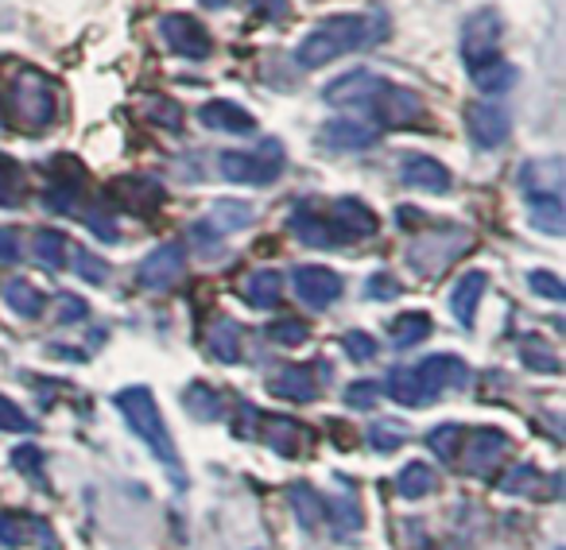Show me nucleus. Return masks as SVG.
I'll return each instance as SVG.
<instances>
[{"mask_svg":"<svg viewBox=\"0 0 566 550\" xmlns=\"http://www.w3.org/2000/svg\"><path fill=\"white\" fill-rule=\"evenodd\" d=\"M249 221H252V205L237 202V198H226V202H218L210 210L206 225H210L213 233H241V229H249Z\"/></svg>","mask_w":566,"mask_h":550,"instance_id":"obj_32","label":"nucleus"},{"mask_svg":"<svg viewBox=\"0 0 566 550\" xmlns=\"http://www.w3.org/2000/svg\"><path fill=\"white\" fill-rule=\"evenodd\" d=\"M218 171L237 187H268L283 174V148L280 140H264L252 151H221Z\"/></svg>","mask_w":566,"mask_h":550,"instance_id":"obj_4","label":"nucleus"},{"mask_svg":"<svg viewBox=\"0 0 566 550\" xmlns=\"http://www.w3.org/2000/svg\"><path fill=\"white\" fill-rule=\"evenodd\" d=\"M400 292L403 287L396 284V275H388V272H377L369 279V287H365V295H369V299H400Z\"/></svg>","mask_w":566,"mask_h":550,"instance_id":"obj_51","label":"nucleus"},{"mask_svg":"<svg viewBox=\"0 0 566 550\" xmlns=\"http://www.w3.org/2000/svg\"><path fill=\"white\" fill-rule=\"evenodd\" d=\"M206 346H210V357L221 364H237L241 361V326L233 318H218L206 334Z\"/></svg>","mask_w":566,"mask_h":550,"instance_id":"obj_26","label":"nucleus"},{"mask_svg":"<svg viewBox=\"0 0 566 550\" xmlns=\"http://www.w3.org/2000/svg\"><path fill=\"white\" fill-rule=\"evenodd\" d=\"M380 78L369 71H349L342 74V78H334L331 86L323 89V102L326 105H346V109H365L369 105V97L377 94Z\"/></svg>","mask_w":566,"mask_h":550,"instance_id":"obj_13","label":"nucleus"},{"mask_svg":"<svg viewBox=\"0 0 566 550\" xmlns=\"http://www.w3.org/2000/svg\"><path fill=\"white\" fill-rule=\"evenodd\" d=\"M12 465H17V469L24 473V477L40 480L43 477V454H40V446H32V442L17 446V449H12Z\"/></svg>","mask_w":566,"mask_h":550,"instance_id":"obj_48","label":"nucleus"},{"mask_svg":"<svg viewBox=\"0 0 566 550\" xmlns=\"http://www.w3.org/2000/svg\"><path fill=\"white\" fill-rule=\"evenodd\" d=\"M292 292L307 303L311 310H326L342 299V275L334 267H323V264H300L292 272Z\"/></svg>","mask_w":566,"mask_h":550,"instance_id":"obj_8","label":"nucleus"},{"mask_svg":"<svg viewBox=\"0 0 566 550\" xmlns=\"http://www.w3.org/2000/svg\"><path fill=\"white\" fill-rule=\"evenodd\" d=\"M462 446H465V473H473V477H493L504 465V457L512 454L509 434L496 431V426L473 431L470 438H462Z\"/></svg>","mask_w":566,"mask_h":550,"instance_id":"obj_9","label":"nucleus"},{"mask_svg":"<svg viewBox=\"0 0 566 550\" xmlns=\"http://www.w3.org/2000/svg\"><path fill=\"white\" fill-rule=\"evenodd\" d=\"M86 225H90V233L105 236V241H117V229H113V225H109V218H102V213L90 210V213H86Z\"/></svg>","mask_w":566,"mask_h":550,"instance_id":"obj_56","label":"nucleus"},{"mask_svg":"<svg viewBox=\"0 0 566 550\" xmlns=\"http://www.w3.org/2000/svg\"><path fill=\"white\" fill-rule=\"evenodd\" d=\"M501 32H504V24H501V17H496V9H481L465 20L462 55H465V63H470V71L501 55Z\"/></svg>","mask_w":566,"mask_h":550,"instance_id":"obj_7","label":"nucleus"},{"mask_svg":"<svg viewBox=\"0 0 566 550\" xmlns=\"http://www.w3.org/2000/svg\"><path fill=\"white\" fill-rule=\"evenodd\" d=\"M520 357H524V364H527V369H535V372H558V369H563V364H558V353L543 338H524V341H520Z\"/></svg>","mask_w":566,"mask_h":550,"instance_id":"obj_40","label":"nucleus"},{"mask_svg":"<svg viewBox=\"0 0 566 550\" xmlns=\"http://www.w3.org/2000/svg\"><path fill=\"white\" fill-rule=\"evenodd\" d=\"M113 194H117V202L133 213H151V210L164 205V187L151 182V179H140V174H136V179L113 182Z\"/></svg>","mask_w":566,"mask_h":550,"instance_id":"obj_21","label":"nucleus"},{"mask_svg":"<svg viewBox=\"0 0 566 550\" xmlns=\"http://www.w3.org/2000/svg\"><path fill=\"white\" fill-rule=\"evenodd\" d=\"M427 334H431V318H427L423 310H411V315L392 318V326H388V341H392L396 349L419 346V341H423Z\"/></svg>","mask_w":566,"mask_h":550,"instance_id":"obj_33","label":"nucleus"},{"mask_svg":"<svg viewBox=\"0 0 566 550\" xmlns=\"http://www.w3.org/2000/svg\"><path fill=\"white\" fill-rule=\"evenodd\" d=\"M159 35H164L167 47L182 59H206L213 51V40H210V32H206V24H198L187 12H171V17L159 20Z\"/></svg>","mask_w":566,"mask_h":550,"instance_id":"obj_10","label":"nucleus"},{"mask_svg":"<svg viewBox=\"0 0 566 550\" xmlns=\"http://www.w3.org/2000/svg\"><path fill=\"white\" fill-rule=\"evenodd\" d=\"M198 120H202L210 133H229V136H252L256 133V117L249 109H241L237 102H206L198 109Z\"/></svg>","mask_w":566,"mask_h":550,"instance_id":"obj_16","label":"nucleus"},{"mask_svg":"<svg viewBox=\"0 0 566 550\" xmlns=\"http://www.w3.org/2000/svg\"><path fill=\"white\" fill-rule=\"evenodd\" d=\"M566 213H563V202L558 194H547V198H532V225L547 236H563L566 233Z\"/></svg>","mask_w":566,"mask_h":550,"instance_id":"obj_36","label":"nucleus"},{"mask_svg":"<svg viewBox=\"0 0 566 550\" xmlns=\"http://www.w3.org/2000/svg\"><path fill=\"white\" fill-rule=\"evenodd\" d=\"M520 187H524L527 198H547V194H558L563 190V163L555 156L547 159H535L520 171Z\"/></svg>","mask_w":566,"mask_h":550,"instance_id":"obj_23","label":"nucleus"},{"mask_svg":"<svg viewBox=\"0 0 566 550\" xmlns=\"http://www.w3.org/2000/svg\"><path fill=\"white\" fill-rule=\"evenodd\" d=\"M241 295H244V303H249V307L272 310L275 303H280V295H283V275L272 272V267H260V272H252L249 279H244Z\"/></svg>","mask_w":566,"mask_h":550,"instance_id":"obj_24","label":"nucleus"},{"mask_svg":"<svg viewBox=\"0 0 566 550\" xmlns=\"http://www.w3.org/2000/svg\"><path fill=\"white\" fill-rule=\"evenodd\" d=\"M148 117L156 120V125H164L167 133H182V109L171 102V97H164V102H148Z\"/></svg>","mask_w":566,"mask_h":550,"instance_id":"obj_49","label":"nucleus"},{"mask_svg":"<svg viewBox=\"0 0 566 550\" xmlns=\"http://www.w3.org/2000/svg\"><path fill=\"white\" fill-rule=\"evenodd\" d=\"M331 225H334V233L342 236V244H346V241H365V236H373L380 229V221H377V213L365 202H357V198H334Z\"/></svg>","mask_w":566,"mask_h":550,"instance_id":"obj_12","label":"nucleus"},{"mask_svg":"<svg viewBox=\"0 0 566 550\" xmlns=\"http://www.w3.org/2000/svg\"><path fill=\"white\" fill-rule=\"evenodd\" d=\"M90 315L86 299H78V295H59V322H82V318Z\"/></svg>","mask_w":566,"mask_h":550,"instance_id":"obj_52","label":"nucleus"},{"mask_svg":"<svg viewBox=\"0 0 566 550\" xmlns=\"http://www.w3.org/2000/svg\"><path fill=\"white\" fill-rule=\"evenodd\" d=\"M465 120H470V136L478 148H501L509 140V113L496 109V105H470L465 109Z\"/></svg>","mask_w":566,"mask_h":550,"instance_id":"obj_17","label":"nucleus"},{"mask_svg":"<svg viewBox=\"0 0 566 550\" xmlns=\"http://www.w3.org/2000/svg\"><path fill=\"white\" fill-rule=\"evenodd\" d=\"M318 140L326 148H338V151H354V148H369L377 140V128L365 125V120H331V125L318 128Z\"/></svg>","mask_w":566,"mask_h":550,"instance_id":"obj_20","label":"nucleus"},{"mask_svg":"<svg viewBox=\"0 0 566 550\" xmlns=\"http://www.w3.org/2000/svg\"><path fill=\"white\" fill-rule=\"evenodd\" d=\"M365 109L373 113V120H377L380 128H392V133L411 128L419 117H423V102H419L416 89H403V86L385 82V78H380L377 94L369 97V105H365Z\"/></svg>","mask_w":566,"mask_h":550,"instance_id":"obj_6","label":"nucleus"},{"mask_svg":"<svg viewBox=\"0 0 566 550\" xmlns=\"http://www.w3.org/2000/svg\"><path fill=\"white\" fill-rule=\"evenodd\" d=\"M287 500H292V511L303 531H318V523H323V496H318V488L307 485V480H295L287 488Z\"/></svg>","mask_w":566,"mask_h":550,"instance_id":"obj_27","label":"nucleus"},{"mask_svg":"<svg viewBox=\"0 0 566 550\" xmlns=\"http://www.w3.org/2000/svg\"><path fill=\"white\" fill-rule=\"evenodd\" d=\"M32 419L20 411V403H12L9 395H0V431L9 434H32Z\"/></svg>","mask_w":566,"mask_h":550,"instance_id":"obj_47","label":"nucleus"},{"mask_svg":"<svg viewBox=\"0 0 566 550\" xmlns=\"http://www.w3.org/2000/svg\"><path fill=\"white\" fill-rule=\"evenodd\" d=\"M268 392H272L275 400H287V403H311L318 395L315 369H311V364H287V369L268 377Z\"/></svg>","mask_w":566,"mask_h":550,"instance_id":"obj_14","label":"nucleus"},{"mask_svg":"<svg viewBox=\"0 0 566 550\" xmlns=\"http://www.w3.org/2000/svg\"><path fill=\"white\" fill-rule=\"evenodd\" d=\"M342 400H346V408L369 411V408H377V400H380V384H377V380H354Z\"/></svg>","mask_w":566,"mask_h":550,"instance_id":"obj_45","label":"nucleus"},{"mask_svg":"<svg viewBox=\"0 0 566 550\" xmlns=\"http://www.w3.org/2000/svg\"><path fill=\"white\" fill-rule=\"evenodd\" d=\"M24 535H20V516L12 511H0V547H20Z\"/></svg>","mask_w":566,"mask_h":550,"instance_id":"obj_55","label":"nucleus"},{"mask_svg":"<svg viewBox=\"0 0 566 550\" xmlns=\"http://www.w3.org/2000/svg\"><path fill=\"white\" fill-rule=\"evenodd\" d=\"M287 229H292L307 248H334V244H342V236L334 233L331 218H323V213L311 210V205H300V210L287 218Z\"/></svg>","mask_w":566,"mask_h":550,"instance_id":"obj_19","label":"nucleus"},{"mask_svg":"<svg viewBox=\"0 0 566 550\" xmlns=\"http://www.w3.org/2000/svg\"><path fill=\"white\" fill-rule=\"evenodd\" d=\"M20 171L17 163H9V159L0 156V205H17L20 202Z\"/></svg>","mask_w":566,"mask_h":550,"instance_id":"obj_50","label":"nucleus"},{"mask_svg":"<svg viewBox=\"0 0 566 550\" xmlns=\"http://www.w3.org/2000/svg\"><path fill=\"white\" fill-rule=\"evenodd\" d=\"M400 182L411 190H423V194H450V171L431 156H403Z\"/></svg>","mask_w":566,"mask_h":550,"instance_id":"obj_15","label":"nucleus"},{"mask_svg":"<svg viewBox=\"0 0 566 550\" xmlns=\"http://www.w3.org/2000/svg\"><path fill=\"white\" fill-rule=\"evenodd\" d=\"M403 442H408V426L396 423V419H380V423L369 426V446L377 454H396Z\"/></svg>","mask_w":566,"mask_h":550,"instance_id":"obj_39","label":"nucleus"},{"mask_svg":"<svg viewBox=\"0 0 566 550\" xmlns=\"http://www.w3.org/2000/svg\"><path fill=\"white\" fill-rule=\"evenodd\" d=\"M323 519H331V527L338 535L361 531L365 516H361V504H357L354 488H349V496H331V500H323Z\"/></svg>","mask_w":566,"mask_h":550,"instance_id":"obj_29","label":"nucleus"},{"mask_svg":"<svg viewBox=\"0 0 566 550\" xmlns=\"http://www.w3.org/2000/svg\"><path fill=\"white\" fill-rule=\"evenodd\" d=\"M385 392L392 395L396 403H403V408H427V403L434 400V395L427 392L423 380H419L416 369H392L385 380Z\"/></svg>","mask_w":566,"mask_h":550,"instance_id":"obj_25","label":"nucleus"},{"mask_svg":"<svg viewBox=\"0 0 566 550\" xmlns=\"http://www.w3.org/2000/svg\"><path fill=\"white\" fill-rule=\"evenodd\" d=\"M71 252H74V272H78V279H86V284H97L102 287L105 279H109V264H105L102 256H94V252H86V248H74L71 244Z\"/></svg>","mask_w":566,"mask_h":550,"instance_id":"obj_42","label":"nucleus"},{"mask_svg":"<svg viewBox=\"0 0 566 550\" xmlns=\"http://www.w3.org/2000/svg\"><path fill=\"white\" fill-rule=\"evenodd\" d=\"M35 260L43 267H51V272L66 267V260H71V236L63 229H40L35 233Z\"/></svg>","mask_w":566,"mask_h":550,"instance_id":"obj_31","label":"nucleus"},{"mask_svg":"<svg viewBox=\"0 0 566 550\" xmlns=\"http://www.w3.org/2000/svg\"><path fill=\"white\" fill-rule=\"evenodd\" d=\"M434 485H439V473L427 462H408L396 473V493H400L403 500H423V496L434 493Z\"/></svg>","mask_w":566,"mask_h":550,"instance_id":"obj_28","label":"nucleus"},{"mask_svg":"<svg viewBox=\"0 0 566 550\" xmlns=\"http://www.w3.org/2000/svg\"><path fill=\"white\" fill-rule=\"evenodd\" d=\"M527 287H532L535 295H543V299H551V303H563L566 299V287H563V279H558L555 272H527Z\"/></svg>","mask_w":566,"mask_h":550,"instance_id":"obj_46","label":"nucleus"},{"mask_svg":"<svg viewBox=\"0 0 566 550\" xmlns=\"http://www.w3.org/2000/svg\"><path fill=\"white\" fill-rule=\"evenodd\" d=\"M539 488V465H516L509 477H501V493H535Z\"/></svg>","mask_w":566,"mask_h":550,"instance_id":"obj_44","label":"nucleus"},{"mask_svg":"<svg viewBox=\"0 0 566 550\" xmlns=\"http://www.w3.org/2000/svg\"><path fill=\"white\" fill-rule=\"evenodd\" d=\"M485 284H489L485 272H465L454 284V292H450V315H454L462 326H473V315H478V307H481Z\"/></svg>","mask_w":566,"mask_h":550,"instance_id":"obj_22","label":"nucleus"},{"mask_svg":"<svg viewBox=\"0 0 566 550\" xmlns=\"http://www.w3.org/2000/svg\"><path fill=\"white\" fill-rule=\"evenodd\" d=\"M470 244H473V236L465 233V229H454V225L434 229L431 236H423V241L411 244L408 264L416 267L419 275H439V272H447L458 256H465Z\"/></svg>","mask_w":566,"mask_h":550,"instance_id":"obj_5","label":"nucleus"},{"mask_svg":"<svg viewBox=\"0 0 566 550\" xmlns=\"http://www.w3.org/2000/svg\"><path fill=\"white\" fill-rule=\"evenodd\" d=\"M260 423H264V434H260V438L268 442V446L275 449V454H283V457H292L295 449H300V426L292 423V419H283V415H268V419H260Z\"/></svg>","mask_w":566,"mask_h":550,"instance_id":"obj_35","label":"nucleus"},{"mask_svg":"<svg viewBox=\"0 0 566 550\" xmlns=\"http://www.w3.org/2000/svg\"><path fill=\"white\" fill-rule=\"evenodd\" d=\"M377 40H385V17L380 12H349V17H326L311 28V35L300 43L295 51V63L303 71H315V66H326L334 59L349 55V51H365Z\"/></svg>","mask_w":566,"mask_h":550,"instance_id":"obj_1","label":"nucleus"},{"mask_svg":"<svg viewBox=\"0 0 566 550\" xmlns=\"http://www.w3.org/2000/svg\"><path fill=\"white\" fill-rule=\"evenodd\" d=\"M470 78H473V86H478L481 94H504V89L516 82V66L504 63V59L496 55V59H489V63L473 66Z\"/></svg>","mask_w":566,"mask_h":550,"instance_id":"obj_30","label":"nucleus"},{"mask_svg":"<svg viewBox=\"0 0 566 550\" xmlns=\"http://www.w3.org/2000/svg\"><path fill=\"white\" fill-rule=\"evenodd\" d=\"M462 426L458 423H442V426H434L431 434H427V446H431V454L434 457H442L447 465H454L458 462V449H462Z\"/></svg>","mask_w":566,"mask_h":550,"instance_id":"obj_38","label":"nucleus"},{"mask_svg":"<svg viewBox=\"0 0 566 550\" xmlns=\"http://www.w3.org/2000/svg\"><path fill=\"white\" fill-rule=\"evenodd\" d=\"M20 256H24V248H20V233L17 229H0V264H20Z\"/></svg>","mask_w":566,"mask_h":550,"instance_id":"obj_54","label":"nucleus"},{"mask_svg":"<svg viewBox=\"0 0 566 550\" xmlns=\"http://www.w3.org/2000/svg\"><path fill=\"white\" fill-rule=\"evenodd\" d=\"M268 338H272L275 346H287V349H295V346H307V338H311V326L303 322V318H275V322L268 326Z\"/></svg>","mask_w":566,"mask_h":550,"instance_id":"obj_41","label":"nucleus"},{"mask_svg":"<svg viewBox=\"0 0 566 550\" xmlns=\"http://www.w3.org/2000/svg\"><path fill=\"white\" fill-rule=\"evenodd\" d=\"M182 272H187V252H182V244L171 241V244H159V248H151L148 256H144L136 279H140L148 292H164V287L179 284Z\"/></svg>","mask_w":566,"mask_h":550,"instance_id":"obj_11","label":"nucleus"},{"mask_svg":"<svg viewBox=\"0 0 566 550\" xmlns=\"http://www.w3.org/2000/svg\"><path fill=\"white\" fill-rule=\"evenodd\" d=\"M9 105H12V117H17V125L28 128V133H43V128H48L51 120H55V113H59L55 86H51L40 71H17V74H12Z\"/></svg>","mask_w":566,"mask_h":550,"instance_id":"obj_3","label":"nucleus"},{"mask_svg":"<svg viewBox=\"0 0 566 550\" xmlns=\"http://www.w3.org/2000/svg\"><path fill=\"white\" fill-rule=\"evenodd\" d=\"M4 303L9 310H17L20 318H40L43 315V292L28 279H9L4 284Z\"/></svg>","mask_w":566,"mask_h":550,"instance_id":"obj_34","label":"nucleus"},{"mask_svg":"<svg viewBox=\"0 0 566 550\" xmlns=\"http://www.w3.org/2000/svg\"><path fill=\"white\" fill-rule=\"evenodd\" d=\"M416 372H419V380H423L431 395L454 392V388H462L465 380H470V369H465V361H458V357H450V353L427 357V361L419 364Z\"/></svg>","mask_w":566,"mask_h":550,"instance_id":"obj_18","label":"nucleus"},{"mask_svg":"<svg viewBox=\"0 0 566 550\" xmlns=\"http://www.w3.org/2000/svg\"><path fill=\"white\" fill-rule=\"evenodd\" d=\"M182 400H187V411L198 419V423H213V419H221V395L213 392V388L190 384Z\"/></svg>","mask_w":566,"mask_h":550,"instance_id":"obj_37","label":"nucleus"},{"mask_svg":"<svg viewBox=\"0 0 566 550\" xmlns=\"http://www.w3.org/2000/svg\"><path fill=\"white\" fill-rule=\"evenodd\" d=\"M249 9L256 12L260 20H283V17H292V0H249Z\"/></svg>","mask_w":566,"mask_h":550,"instance_id":"obj_53","label":"nucleus"},{"mask_svg":"<svg viewBox=\"0 0 566 550\" xmlns=\"http://www.w3.org/2000/svg\"><path fill=\"white\" fill-rule=\"evenodd\" d=\"M198 4H206V9H226L229 0H198Z\"/></svg>","mask_w":566,"mask_h":550,"instance_id":"obj_57","label":"nucleus"},{"mask_svg":"<svg viewBox=\"0 0 566 550\" xmlns=\"http://www.w3.org/2000/svg\"><path fill=\"white\" fill-rule=\"evenodd\" d=\"M342 349H346V357H349V361H357V364H369L373 357L380 353L377 338H373V334H365V330H349L346 338H342Z\"/></svg>","mask_w":566,"mask_h":550,"instance_id":"obj_43","label":"nucleus"},{"mask_svg":"<svg viewBox=\"0 0 566 550\" xmlns=\"http://www.w3.org/2000/svg\"><path fill=\"white\" fill-rule=\"evenodd\" d=\"M120 408V415H125V423L133 426V434L144 442V446L151 449V454L159 457V462L167 465V473H171L175 485H187V477H182V462H179V449H175L171 442V431H167L164 415H159L156 408V395H151V388L144 384H133V388H120L117 400H113Z\"/></svg>","mask_w":566,"mask_h":550,"instance_id":"obj_2","label":"nucleus"}]
</instances>
